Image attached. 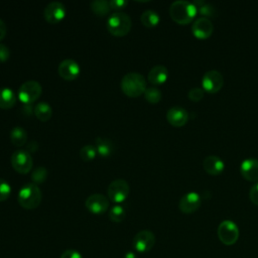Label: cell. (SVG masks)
Returning <instances> with one entry per match:
<instances>
[{
  "mask_svg": "<svg viewBox=\"0 0 258 258\" xmlns=\"http://www.w3.org/2000/svg\"><path fill=\"white\" fill-rule=\"evenodd\" d=\"M198 14L197 7L192 2L185 0H177L170 4L169 15L177 24H188Z\"/></svg>",
  "mask_w": 258,
  "mask_h": 258,
  "instance_id": "6da1fadb",
  "label": "cell"
},
{
  "mask_svg": "<svg viewBox=\"0 0 258 258\" xmlns=\"http://www.w3.org/2000/svg\"><path fill=\"white\" fill-rule=\"evenodd\" d=\"M120 86L122 92L130 98H137L141 96L147 88L144 76L137 72H130L123 76Z\"/></svg>",
  "mask_w": 258,
  "mask_h": 258,
  "instance_id": "7a4b0ae2",
  "label": "cell"
},
{
  "mask_svg": "<svg viewBox=\"0 0 258 258\" xmlns=\"http://www.w3.org/2000/svg\"><path fill=\"white\" fill-rule=\"evenodd\" d=\"M42 200V194L37 184L33 182L25 183L21 186L17 195L18 204L25 210L36 209Z\"/></svg>",
  "mask_w": 258,
  "mask_h": 258,
  "instance_id": "3957f363",
  "label": "cell"
},
{
  "mask_svg": "<svg viewBox=\"0 0 258 258\" xmlns=\"http://www.w3.org/2000/svg\"><path fill=\"white\" fill-rule=\"evenodd\" d=\"M132 26L130 16L122 11L112 13L107 19V29L114 36H124L128 34Z\"/></svg>",
  "mask_w": 258,
  "mask_h": 258,
  "instance_id": "277c9868",
  "label": "cell"
},
{
  "mask_svg": "<svg viewBox=\"0 0 258 258\" xmlns=\"http://www.w3.org/2000/svg\"><path fill=\"white\" fill-rule=\"evenodd\" d=\"M42 88L41 85L34 80L25 81L22 83L18 89L17 97L24 104H31L35 102L41 95Z\"/></svg>",
  "mask_w": 258,
  "mask_h": 258,
  "instance_id": "5b68a950",
  "label": "cell"
},
{
  "mask_svg": "<svg viewBox=\"0 0 258 258\" xmlns=\"http://www.w3.org/2000/svg\"><path fill=\"white\" fill-rule=\"evenodd\" d=\"M130 191V186L127 180L123 178H117L111 181L108 185L107 188V194H108V199L109 201L119 205L123 203Z\"/></svg>",
  "mask_w": 258,
  "mask_h": 258,
  "instance_id": "8992f818",
  "label": "cell"
},
{
  "mask_svg": "<svg viewBox=\"0 0 258 258\" xmlns=\"http://www.w3.org/2000/svg\"><path fill=\"white\" fill-rule=\"evenodd\" d=\"M217 234H218L219 240L223 244L227 246H231L237 242L240 233L236 223H234L231 220H225L221 222L220 225L218 226Z\"/></svg>",
  "mask_w": 258,
  "mask_h": 258,
  "instance_id": "52a82bcc",
  "label": "cell"
},
{
  "mask_svg": "<svg viewBox=\"0 0 258 258\" xmlns=\"http://www.w3.org/2000/svg\"><path fill=\"white\" fill-rule=\"evenodd\" d=\"M11 165L15 171L25 174L32 169L33 160L30 153L23 149L15 150L11 155Z\"/></svg>",
  "mask_w": 258,
  "mask_h": 258,
  "instance_id": "ba28073f",
  "label": "cell"
},
{
  "mask_svg": "<svg viewBox=\"0 0 258 258\" xmlns=\"http://www.w3.org/2000/svg\"><path fill=\"white\" fill-rule=\"evenodd\" d=\"M224 85L223 75L216 70L208 71L202 78V89L210 94L219 92Z\"/></svg>",
  "mask_w": 258,
  "mask_h": 258,
  "instance_id": "9c48e42d",
  "label": "cell"
},
{
  "mask_svg": "<svg viewBox=\"0 0 258 258\" xmlns=\"http://www.w3.org/2000/svg\"><path fill=\"white\" fill-rule=\"evenodd\" d=\"M67 15V9L60 1L49 2L43 10L44 19L50 24H56L63 20Z\"/></svg>",
  "mask_w": 258,
  "mask_h": 258,
  "instance_id": "30bf717a",
  "label": "cell"
},
{
  "mask_svg": "<svg viewBox=\"0 0 258 258\" xmlns=\"http://www.w3.org/2000/svg\"><path fill=\"white\" fill-rule=\"evenodd\" d=\"M87 210L95 215H101L109 209V199L102 194H92L85 201Z\"/></svg>",
  "mask_w": 258,
  "mask_h": 258,
  "instance_id": "8fae6325",
  "label": "cell"
},
{
  "mask_svg": "<svg viewBox=\"0 0 258 258\" xmlns=\"http://www.w3.org/2000/svg\"><path fill=\"white\" fill-rule=\"evenodd\" d=\"M155 244V236L149 230L139 231L133 238V247L139 253H146Z\"/></svg>",
  "mask_w": 258,
  "mask_h": 258,
  "instance_id": "7c38bea8",
  "label": "cell"
},
{
  "mask_svg": "<svg viewBox=\"0 0 258 258\" xmlns=\"http://www.w3.org/2000/svg\"><path fill=\"white\" fill-rule=\"evenodd\" d=\"M57 73L66 81L76 80L81 73V67L79 62L73 58H64L57 67Z\"/></svg>",
  "mask_w": 258,
  "mask_h": 258,
  "instance_id": "4fadbf2b",
  "label": "cell"
},
{
  "mask_svg": "<svg viewBox=\"0 0 258 258\" xmlns=\"http://www.w3.org/2000/svg\"><path fill=\"white\" fill-rule=\"evenodd\" d=\"M201 205V196L196 191H188L180 198L178 202V209L183 214H191L198 211Z\"/></svg>",
  "mask_w": 258,
  "mask_h": 258,
  "instance_id": "5bb4252c",
  "label": "cell"
},
{
  "mask_svg": "<svg viewBox=\"0 0 258 258\" xmlns=\"http://www.w3.org/2000/svg\"><path fill=\"white\" fill-rule=\"evenodd\" d=\"M214 31V25L211 19L206 17L197 18L191 24V33L195 37L199 39L209 38Z\"/></svg>",
  "mask_w": 258,
  "mask_h": 258,
  "instance_id": "9a60e30c",
  "label": "cell"
},
{
  "mask_svg": "<svg viewBox=\"0 0 258 258\" xmlns=\"http://www.w3.org/2000/svg\"><path fill=\"white\" fill-rule=\"evenodd\" d=\"M166 120L173 127H182L188 121V112L180 106H173L167 110Z\"/></svg>",
  "mask_w": 258,
  "mask_h": 258,
  "instance_id": "2e32d148",
  "label": "cell"
},
{
  "mask_svg": "<svg viewBox=\"0 0 258 258\" xmlns=\"http://www.w3.org/2000/svg\"><path fill=\"white\" fill-rule=\"evenodd\" d=\"M240 173L248 181H258V159H244L240 164Z\"/></svg>",
  "mask_w": 258,
  "mask_h": 258,
  "instance_id": "e0dca14e",
  "label": "cell"
},
{
  "mask_svg": "<svg viewBox=\"0 0 258 258\" xmlns=\"http://www.w3.org/2000/svg\"><path fill=\"white\" fill-rule=\"evenodd\" d=\"M205 171L210 175H219L225 169L224 161L217 155H209L203 161Z\"/></svg>",
  "mask_w": 258,
  "mask_h": 258,
  "instance_id": "ac0fdd59",
  "label": "cell"
},
{
  "mask_svg": "<svg viewBox=\"0 0 258 258\" xmlns=\"http://www.w3.org/2000/svg\"><path fill=\"white\" fill-rule=\"evenodd\" d=\"M168 79V70L162 64H156L150 69L147 80L152 85H162Z\"/></svg>",
  "mask_w": 258,
  "mask_h": 258,
  "instance_id": "d6986e66",
  "label": "cell"
},
{
  "mask_svg": "<svg viewBox=\"0 0 258 258\" xmlns=\"http://www.w3.org/2000/svg\"><path fill=\"white\" fill-rule=\"evenodd\" d=\"M17 97L12 89L8 87L0 88V108L1 109H10L15 106Z\"/></svg>",
  "mask_w": 258,
  "mask_h": 258,
  "instance_id": "ffe728a7",
  "label": "cell"
},
{
  "mask_svg": "<svg viewBox=\"0 0 258 258\" xmlns=\"http://www.w3.org/2000/svg\"><path fill=\"white\" fill-rule=\"evenodd\" d=\"M95 146L98 154L103 157L110 156L114 151V143L111 139L106 137H97L95 140Z\"/></svg>",
  "mask_w": 258,
  "mask_h": 258,
  "instance_id": "44dd1931",
  "label": "cell"
},
{
  "mask_svg": "<svg viewBox=\"0 0 258 258\" xmlns=\"http://www.w3.org/2000/svg\"><path fill=\"white\" fill-rule=\"evenodd\" d=\"M34 115L39 121L46 122L52 116V108L47 102H39L34 107Z\"/></svg>",
  "mask_w": 258,
  "mask_h": 258,
  "instance_id": "7402d4cb",
  "label": "cell"
},
{
  "mask_svg": "<svg viewBox=\"0 0 258 258\" xmlns=\"http://www.w3.org/2000/svg\"><path fill=\"white\" fill-rule=\"evenodd\" d=\"M140 21L144 26L151 28L155 27L159 23L160 16L156 11L152 9H146L142 12L140 16Z\"/></svg>",
  "mask_w": 258,
  "mask_h": 258,
  "instance_id": "603a6c76",
  "label": "cell"
},
{
  "mask_svg": "<svg viewBox=\"0 0 258 258\" xmlns=\"http://www.w3.org/2000/svg\"><path fill=\"white\" fill-rule=\"evenodd\" d=\"M10 140L15 146H22L27 141V132L21 126H15L10 130Z\"/></svg>",
  "mask_w": 258,
  "mask_h": 258,
  "instance_id": "cb8c5ba5",
  "label": "cell"
},
{
  "mask_svg": "<svg viewBox=\"0 0 258 258\" xmlns=\"http://www.w3.org/2000/svg\"><path fill=\"white\" fill-rule=\"evenodd\" d=\"M192 3L197 7L198 13L203 15V17H206V18L210 19V17H215L216 16L217 11H216V8L212 4L207 3L203 0H197V1H194Z\"/></svg>",
  "mask_w": 258,
  "mask_h": 258,
  "instance_id": "d4e9b609",
  "label": "cell"
},
{
  "mask_svg": "<svg viewBox=\"0 0 258 258\" xmlns=\"http://www.w3.org/2000/svg\"><path fill=\"white\" fill-rule=\"evenodd\" d=\"M91 10L98 16H105L107 15L110 10V3L107 0H94L90 3Z\"/></svg>",
  "mask_w": 258,
  "mask_h": 258,
  "instance_id": "484cf974",
  "label": "cell"
},
{
  "mask_svg": "<svg viewBox=\"0 0 258 258\" xmlns=\"http://www.w3.org/2000/svg\"><path fill=\"white\" fill-rule=\"evenodd\" d=\"M97 154L98 152H97L96 146L93 144H85L80 149V157L83 161H86V162H89L95 159Z\"/></svg>",
  "mask_w": 258,
  "mask_h": 258,
  "instance_id": "4316f807",
  "label": "cell"
},
{
  "mask_svg": "<svg viewBox=\"0 0 258 258\" xmlns=\"http://www.w3.org/2000/svg\"><path fill=\"white\" fill-rule=\"evenodd\" d=\"M126 217V211L125 208L121 205H115L109 210V219L112 222L120 223L122 222Z\"/></svg>",
  "mask_w": 258,
  "mask_h": 258,
  "instance_id": "83f0119b",
  "label": "cell"
},
{
  "mask_svg": "<svg viewBox=\"0 0 258 258\" xmlns=\"http://www.w3.org/2000/svg\"><path fill=\"white\" fill-rule=\"evenodd\" d=\"M144 98L150 104H157L162 98V93L156 87H148L144 92Z\"/></svg>",
  "mask_w": 258,
  "mask_h": 258,
  "instance_id": "f1b7e54d",
  "label": "cell"
},
{
  "mask_svg": "<svg viewBox=\"0 0 258 258\" xmlns=\"http://www.w3.org/2000/svg\"><path fill=\"white\" fill-rule=\"evenodd\" d=\"M46 177H47V170L43 166L36 167L31 173V179L35 184L42 183L46 179Z\"/></svg>",
  "mask_w": 258,
  "mask_h": 258,
  "instance_id": "f546056e",
  "label": "cell"
},
{
  "mask_svg": "<svg viewBox=\"0 0 258 258\" xmlns=\"http://www.w3.org/2000/svg\"><path fill=\"white\" fill-rule=\"evenodd\" d=\"M11 190L12 188L10 183L7 180L0 177V202L6 201L9 198Z\"/></svg>",
  "mask_w": 258,
  "mask_h": 258,
  "instance_id": "4dcf8cb0",
  "label": "cell"
},
{
  "mask_svg": "<svg viewBox=\"0 0 258 258\" xmlns=\"http://www.w3.org/2000/svg\"><path fill=\"white\" fill-rule=\"evenodd\" d=\"M187 97L192 102H199L204 98V90L202 88H199V87L191 88L188 91Z\"/></svg>",
  "mask_w": 258,
  "mask_h": 258,
  "instance_id": "1f68e13d",
  "label": "cell"
},
{
  "mask_svg": "<svg viewBox=\"0 0 258 258\" xmlns=\"http://www.w3.org/2000/svg\"><path fill=\"white\" fill-rule=\"evenodd\" d=\"M249 199L252 204L258 206V182L254 183L249 190Z\"/></svg>",
  "mask_w": 258,
  "mask_h": 258,
  "instance_id": "d6a6232c",
  "label": "cell"
},
{
  "mask_svg": "<svg viewBox=\"0 0 258 258\" xmlns=\"http://www.w3.org/2000/svg\"><path fill=\"white\" fill-rule=\"evenodd\" d=\"M111 9L122 10L128 5V0H111L109 1Z\"/></svg>",
  "mask_w": 258,
  "mask_h": 258,
  "instance_id": "836d02e7",
  "label": "cell"
},
{
  "mask_svg": "<svg viewBox=\"0 0 258 258\" xmlns=\"http://www.w3.org/2000/svg\"><path fill=\"white\" fill-rule=\"evenodd\" d=\"M9 57H10L9 47L4 43H0V62L6 61Z\"/></svg>",
  "mask_w": 258,
  "mask_h": 258,
  "instance_id": "e575fe53",
  "label": "cell"
},
{
  "mask_svg": "<svg viewBox=\"0 0 258 258\" xmlns=\"http://www.w3.org/2000/svg\"><path fill=\"white\" fill-rule=\"evenodd\" d=\"M60 258H83V257L79 251L74 249H69L61 254Z\"/></svg>",
  "mask_w": 258,
  "mask_h": 258,
  "instance_id": "d590c367",
  "label": "cell"
},
{
  "mask_svg": "<svg viewBox=\"0 0 258 258\" xmlns=\"http://www.w3.org/2000/svg\"><path fill=\"white\" fill-rule=\"evenodd\" d=\"M6 24L5 22L0 18V41L5 37L6 35Z\"/></svg>",
  "mask_w": 258,
  "mask_h": 258,
  "instance_id": "8d00e7d4",
  "label": "cell"
},
{
  "mask_svg": "<svg viewBox=\"0 0 258 258\" xmlns=\"http://www.w3.org/2000/svg\"><path fill=\"white\" fill-rule=\"evenodd\" d=\"M124 258H138V257H137V255H136L134 252L129 251V252H127V253L124 255Z\"/></svg>",
  "mask_w": 258,
  "mask_h": 258,
  "instance_id": "74e56055",
  "label": "cell"
}]
</instances>
